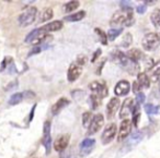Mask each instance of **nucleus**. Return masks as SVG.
<instances>
[{
  "instance_id": "28",
  "label": "nucleus",
  "mask_w": 160,
  "mask_h": 158,
  "mask_svg": "<svg viewBox=\"0 0 160 158\" xmlns=\"http://www.w3.org/2000/svg\"><path fill=\"white\" fill-rule=\"evenodd\" d=\"M22 99H23V94H22V93H16V94H13L11 97H10L9 105L16 106V105H18V104H20L21 101H22Z\"/></svg>"
},
{
  "instance_id": "16",
  "label": "nucleus",
  "mask_w": 160,
  "mask_h": 158,
  "mask_svg": "<svg viewBox=\"0 0 160 158\" xmlns=\"http://www.w3.org/2000/svg\"><path fill=\"white\" fill-rule=\"evenodd\" d=\"M62 29V21H54V22H49L47 23L46 25H44L43 27H41V31H42L43 34L45 33H51V32H56L59 31V30Z\"/></svg>"
},
{
  "instance_id": "9",
  "label": "nucleus",
  "mask_w": 160,
  "mask_h": 158,
  "mask_svg": "<svg viewBox=\"0 0 160 158\" xmlns=\"http://www.w3.org/2000/svg\"><path fill=\"white\" fill-rule=\"evenodd\" d=\"M142 138H144V132L142 131L134 132V133L131 134L129 137L126 140V142H125V144H124V147L126 148V151H131L134 146H136L138 143L142 142ZM124 147H123V148H124Z\"/></svg>"
},
{
  "instance_id": "6",
  "label": "nucleus",
  "mask_w": 160,
  "mask_h": 158,
  "mask_svg": "<svg viewBox=\"0 0 160 158\" xmlns=\"http://www.w3.org/2000/svg\"><path fill=\"white\" fill-rule=\"evenodd\" d=\"M104 124V118L101 114H98L92 118V121L90 123L89 128H88L87 134L88 135H92V134H96L97 132H99L101 130V128Z\"/></svg>"
},
{
  "instance_id": "10",
  "label": "nucleus",
  "mask_w": 160,
  "mask_h": 158,
  "mask_svg": "<svg viewBox=\"0 0 160 158\" xmlns=\"http://www.w3.org/2000/svg\"><path fill=\"white\" fill-rule=\"evenodd\" d=\"M69 141H70V135L69 134H62L54 142L53 144L54 149L56 151H58V153H62V151H64L67 148V146L69 144Z\"/></svg>"
},
{
  "instance_id": "12",
  "label": "nucleus",
  "mask_w": 160,
  "mask_h": 158,
  "mask_svg": "<svg viewBox=\"0 0 160 158\" xmlns=\"http://www.w3.org/2000/svg\"><path fill=\"white\" fill-rule=\"evenodd\" d=\"M94 145H96V140L93 138H85V140L81 142L80 144V153L79 155L81 157H85V156L89 155L91 153V151L93 149Z\"/></svg>"
},
{
  "instance_id": "37",
  "label": "nucleus",
  "mask_w": 160,
  "mask_h": 158,
  "mask_svg": "<svg viewBox=\"0 0 160 158\" xmlns=\"http://www.w3.org/2000/svg\"><path fill=\"white\" fill-rule=\"evenodd\" d=\"M42 51V47L40 46H36V47H33V48L30 50V53H28V57H31L33 55H36V53H40Z\"/></svg>"
},
{
  "instance_id": "14",
  "label": "nucleus",
  "mask_w": 160,
  "mask_h": 158,
  "mask_svg": "<svg viewBox=\"0 0 160 158\" xmlns=\"http://www.w3.org/2000/svg\"><path fill=\"white\" fill-rule=\"evenodd\" d=\"M82 73V67L78 66L77 63L75 64H71L68 69V72H67V80L68 82H75L76 80H78L80 77Z\"/></svg>"
},
{
  "instance_id": "2",
  "label": "nucleus",
  "mask_w": 160,
  "mask_h": 158,
  "mask_svg": "<svg viewBox=\"0 0 160 158\" xmlns=\"http://www.w3.org/2000/svg\"><path fill=\"white\" fill-rule=\"evenodd\" d=\"M134 24V14L132 12H116L110 21L111 26H131Z\"/></svg>"
},
{
  "instance_id": "36",
  "label": "nucleus",
  "mask_w": 160,
  "mask_h": 158,
  "mask_svg": "<svg viewBox=\"0 0 160 158\" xmlns=\"http://www.w3.org/2000/svg\"><path fill=\"white\" fill-rule=\"evenodd\" d=\"M145 99H146V96L142 92H139L138 94H136V100H137V104H144Z\"/></svg>"
},
{
  "instance_id": "21",
  "label": "nucleus",
  "mask_w": 160,
  "mask_h": 158,
  "mask_svg": "<svg viewBox=\"0 0 160 158\" xmlns=\"http://www.w3.org/2000/svg\"><path fill=\"white\" fill-rule=\"evenodd\" d=\"M86 16V12L83 10L79 12H76V13H70L69 16H65V21H68V22H78V21L82 20Z\"/></svg>"
},
{
  "instance_id": "22",
  "label": "nucleus",
  "mask_w": 160,
  "mask_h": 158,
  "mask_svg": "<svg viewBox=\"0 0 160 158\" xmlns=\"http://www.w3.org/2000/svg\"><path fill=\"white\" fill-rule=\"evenodd\" d=\"M42 34L43 33H42V31H41V27H40V29L33 30V31H31L27 36H25L24 42L25 43H33L34 40H35L40 35H42Z\"/></svg>"
},
{
  "instance_id": "46",
  "label": "nucleus",
  "mask_w": 160,
  "mask_h": 158,
  "mask_svg": "<svg viewBox=\"0 0 160 158\" xmlns=\"http://www.w3.org/2000/svg\"><path fill=\"white\" fill-rule=\"evenodd\" d=\"M159 86H160V83H159Z\"/></svg>"
},
{
  "instance_id": "41",
  "label": "nucleus",
  "mask_w": 160,
  "mask_h": 158,
  "mask_svg": "<svg viewBox=\"0 0 160 158\" xmlns=\"http://www.w3.org/2000/svg\"><path fill=\"white\" fill-rule=\"evenodd\" d=\"M101 53H102V50H101L100 48H99V49H97V50H96V53H94L93 55H92V58H91V62H94V61H96V60L98 59L99 57H100Z\"/></svg>"
},
{
  "instance_id": "39",
  "label": "nucleus",
  "mask_w": 160,
  "mask_h": 158,
  "mask_svg": "<svg viewBox=\"0 0 160 158\" xmlns=\"http://www.w3.org/2000/svg\"><path fill=\"white\" fill-rule=\"evenodd\" d=\"M136 11H137V13H139V14H144L145 12L147 11V6L146 5H139L137 8H136Z\"/></svg>"
},
{
  "instance_id": "5",
  "label": "nucleus",
  "mask_w": 160,
  "mask_h": 158,
  "mask_svg": "<svg viewBox=\"0 0 160 158\" xmlns=\"http://www.w3.org/2000/svg\"><path fill=\"white\" fill-rule=\"evenodd\" d=\"M116 132H118V128H116L115 123H110L109 125H107L102 135H101V142H102V144L104 145L110 144L115 138Z\"/></svg>"
},
{
  "instance_id": "40",
  "label": "nucleus",
  "mask_w": 160,
  "mask_h": 158,
  "mask_svg": "<svg viewBox=\"0 0 160 158\" xmlns=\"http://www.w3.org/2000/svg\"><path fill=\"white\" fill-rule=\"evenodd\" d=\"M139 118H140V114H134V116H133V121H132V124H133L135 128H137Z\"/></svg>"
},
{
  "instance_id": "19",
  "label": "nucleus",
  "mask_w": 160,
  "mask_h": 158,
  "mask_svg": "<svg viewBox=\"0 0 160 158\" xmlns=\"http://www.w3.org/2000/svg\"><path fill=\"white\" fill-rule=\"evenodd\" d=\"M148 72H149L148 77H149V79H150V81L157 82L158 80H159V77H160V60L152 64V67L149 69Z\"/></svg>"
},
{
  "instance_id": "35",
  "label": "nucleus",
  "mask_w": 160,
  "mask_h": 158,
  "mask_svg": "<svg viewBox=\"0 0 160 158\" xmlns=\"http://www.w3.org/2000/svg\"><path fill=\"white\" fill-rule=\"evenodd\" d=\"M51 121H45L44 128H43V135H49L51 134Z\"/></svg>"
},
{
  "instance_id": "44",
  "label": "nucleus",
  "mask_w": 160,
  "mask_h": 158,
  "mask_svg": "<svg viewBox=\"0 0 160 158\" xmlns=\"http://www.w3.org/2000/svg\"><path fill=\"white\" fill-rule=\"evenodd\" d=\"M35 108H36V105H33V107H32V110H31V114H30V121H32V119H33L34 117V111H35Z\"/></svg>"
},
{
  "instance_id": "33",
  "label": "nucleus",
  "mask_w": 160,
  "mask_h": 158,
  "mask_svg": "<svg viewBox=\"0 0 160 158\" xmlns=\"http://www.w3.org/2000/svg\"><path fill=\"white\" fill-rule=\"evenodd\" d=\"M89 99H90L89 103H90V105H91L92 110H96L97 108H98V106H99V98H98V96H97L96 94H92L91 96H90Z\"/></svg>"
},
{
  "instance_id": "29",
  "label": "nucleus",
  "mask_w": 160,
  "mask_h": 158,
  "mask_svg": "<svg viewBox=\"0 0 160 158\" xmlns=\"http://www.w3.org/2000/svg\"><path fill=\"white\" fill-rule=\"evenodd\" d=\"M132 43H133V35H132L131 33H126L124 35V37H123V40H122V43H121V46H122L123 48H129Z\"/></svg>"
},
{
  "instance_id": "38",
  "label": "nucleus",
  "mask_w": 160,
  "mask_h": 158,
  "mask_svg": "<svg viewBox=\"0 0 160 158\" xmlns=\"http://www.w3.org/2000/svg\"><path fill=\"white\" fill-rule=\"evenodd\" d=\"M77 62H78V66H80V67H82L83 64L87 62V58L85 57V56H78V58H77Z\"/></svg>"
},
{
  "instance_id": "7",
  "label": "nucleus",
  "mask_w": 160,
  "mask_h": 158,
  "mask_svg": "<svg viewBox=\"0 0 160 158\" xmlns=\"http://www.w3.org/2000/svg\"><path fill=\"white\" fill-rule=\"evenodd\" d=\"M132 128H133V124H132L131 120L124 119V120L122 121V123H121V125H120V130H118V142H123V141L128 137V135L132 132Z\"/></svg>"
},
{
  "instance_id": "27",
  "label": "nucleus",
  "mask_w": 160,
  "mask_h": 158,
  "mask_svg": "<svg viewBox=\"0 0 160 158\" xmlns=\"http://www.w3.org/2000/svg\"><path fill=\"white\" fill-rule=\"evenodd\" d=\"M80 2L77 1V0H73V1H69L65 5V12L66 13H70V12L75 11L78 7H79Z\"/></svg>"
},
{
  "instance_id": "25",
  "label": "nucleus",
  "mask_w": 160,
  "mask_h": 158,
  "mask_svg": "<svg viewBox=\"0 0 160 158\" xmlns=\"http://www.w3.org/2000/svg\"><path fill=\"white\" fill-rule=\"evenodd\" d=\"M145 111H146L147 114L149 116H153V114H157L159 112V109H160V106H156L153 104H146L144 107Z\"/></svg>"
},
{
  "instance_id": "17",
  "label": "nucleus",
  "mask_w": 160,
  "mask_h": 158,
  "mask_svg": "<svg viewBox=\"0 0 160 158\" xmlns=\"http://www.w3.org/2000/svg\"><path fill=\"white\" fill-rule=\"evenodd\" d=\"M68 105H69L68 99L65 98V97H62V98H59L53 106H52V114H53L54 116H56V114H59V112L62 111L64 108H66Z\"/></svg>"
},
{
  "instance_id": "32",
  "label": "nucleus",
  "mask_w": 160,
  "mask_h": 158,
  "mask_svg": "<svg viewBox=\"0 0 160 158\" xmlns=\"http://www.w3.org/2000/svg\"><path fill=\"white\" fill-rule=\"evenodd\" d=\"M94 32H96L97 34H98V36L100 37V42L102 45H108V36H107V33L105 32H103L101 29H94Z\"/></svg>"
},
{
  "instance_id": "45",
  "label": "nucleus",
  "mask_w": 160,
  "mask_h": 158,
  "mask_svg": "<svg viewBox=\"0 0 160 158\" xmlns=\"http://www.w3.org/2000/svg\"><path fill=\"white\" fill-rule=\"evenodd\" d=\"M156 1H145V3H155Z\"/></svg>"
},
{
  "instance_id": "23",
  "label": "nucleus",
  "mask_w": 160,
  "mask_h": 158,
  "mask_svg": "<svg viewBox=\"0 0 160 158\" xmlns=\"http://www.w3.org/2000/svg\"><path fill=\"white\" fill-rule=\"evenodd\" d=\"M150 20L152 22L153 26L157 30H160V9H156L151 12Z\"/></svg>"
},
{
  "instance_id": "43",
  "label": "nucleus",
  "mask_w": 160,
  "mask_h": 158,
  "mask_svg": "<svg viewBox=\"0 0 160 158\" xmlns=\"http://www.w3.org/2000/svg\"><path fill=\"white\" fill-rule=\"evenodd\" d=\"M59 158H70V154H69V151H62L60 153V156Z\"/></svg>"
},
{
  "instance_id": "8",
  "label": "nucleus",
  "mask_w": 160,
  "mask_h": 158,
  "mask_svg": "<svg viewBox=\"0 0 160 158\" xmlns=\"http://www.w3.org/2000/svg\"><path fill=\"white\" fill-rule=\"evenodd\" d=\"M89 88L92 91L93 93L98 94V96L100 98H104L108 96L109 92H108V87L107 84L104 82H98V81H93L89 84Z\"/></svg>"
},
{
  "instance_id": "4",
  "label": "nucleus",
  "mask_w": 160,
  "mask_h": 158,
  "mask_svg": "<svg viewBox=\"0 0 160 158\" xmlns=\"http://www.w3.org/2000/svg\"><path fill=\"white\" fill-rule=\"evenodd\" d=\"M160 43V36L157 33H148L142 40V47L147 51L155 50Z\"/></svg>"
},
{
  "instance_id": "34",
  "label": "nucleus",
  "mask_w": 160,
  "mask_h": 158,
  "mask_svg": "<svg viewBox=\"0 0 160 158\" xmlns=\"http://www.w3.org/2000/svg\"><path fill=\"white\" fill-rule=\"evenodd\" d=\"M120 5H121V8H122L124 12H132L133 11V7H132L131 1H121Z\"/></svg>"
},
{
  "instance_id": "11",
  "label": "nucleus",
  "mask_w": 160,
  "mask_h": 158,
  "mask_svg": "<svg viewBox=\"0 0 160 158\" xmlns=\"http://www.w3.org/2000/svg\"><path fill=\"white\" fill-rule=\"evenodd\" d=\"M131 91V84L126 80H121L114 87V94L118 97L126 96Z\"/></svg>"
},
{
  "instance_id": "3",
  "label": "nucleus",
  "mask_w": 160,
  "mask_h": 158,
  "mask_svg": "<svg viewBox=\"0 0 160 158\" xmlns=\"http://www.w3.org/2000/svg\"><path fill=\"white\" fill-rule=\"evenodd\" d=\"M36 13H38V9H36L35 7L27 8V9L19 16V19H18L19 24L23 27L33 24L36 19Z\"/></svg>"
},
{
  "instance_id": "15",
  "label": "nucleus",
  "mask_w": 160,
  "mask_h": 158,
  "mask_svg": "<svg viewBox=\"0 0 160 158\" xmlns=\"http://www.w3.org/2000/svg\"><path fill=\"white\" fill-rule=\"evenodd\" d=\"M133 106H134V99L133 98H126L123 103L122 107L120 109V116L121 119H124V118H127L128 114H132V110H133Z\"/></svg>"
},
{
  "instance_id": "13",
  "label": "nucleus",
  "mask_w": 160,
  "mask_h": 158,
  "mask_svg": "<svg viewBox=\"0 0 160 158\" xmlns=\"http://www.w3.org/2000/svg\"><path fill=\"white\" fill-rule=\"evenodd\" d=\"M118 107H120V99L118 97H113L109 100L107 105V119H112L114 116H115L116 111L118 110Z\"/></svg>"
},
{
  "instance_id": "42",
  "label": "nucleus",
  "mask_w": 160,
  "mask_h": 158,
  "mask_svg": "<svg viewBox=\"0 0 160 158\" xmlns=\"http://www.w3.org/2000/svg\"><path fill=\"white\" fill-rule=\"evenodd\" d=\"M140 90H142V88L139 87V85H138L137 82H134V84H133V92L135 93V94H138V93L140 92Z\"/></svg>"
},
{
  "instance_id": "30",
  "label": "nucleus",
  "mask_w": 160,
  "mask_h": 158,
  "mask_svg": "<svg viewBox=\"0 0 160 158\" xmlns=\"http://www.w3.org/2000/svg\"><path fill=\"white\" fill-rule=\"evenodd\" d=\"M43 145H44L45 149H46V154L48 155L52 151V146H53V142H52V136L49 135H45L44 140H43Z\"/></svg>"
},
{
  "instance_id": "1",
  "label": "nucleus",
  "mask_w": 160,
  "mask_h": 158,
  "mask_svg": "<svg viewBox=\"0 0 160 158\" xmlns=\"http://www.w3.org/2000/svg\"><path fill=\"white\" fill-rule=\"evenodd\" d=\"M112 60L114 62H116L118 64H120L124 70H126L131 75H134L135 73H137L138 71V64L136 62L132 61L131 59L126 57V55L122 53L120 50H115L111 53Z\"/></svg>"
},
{
  "instance_id": "20",
  "label": "nucleus",
  "mask_w": 160,
  "mask_h": 158,
  "mask_svg": "<svg viewBox=\"0 0 160 158\" xmlns=\"http://www.w3.org/2000/svg\"><path fill=\"white\" fill-rule=\"evenodd\" d=\"M137 83L140 88H149L150 87V79H149L148 74L145 72H140L137 75Z\"/></svg>"
},
{
  "instance_id": "24",
  "label": "nucleus",
  "mask_w": 160,
  "mask_h": 158,
  "mask_svg": "<svg viewBox=\"0 0 160 158\" xmlns=\"http://www.w3.org/2000/svg\"><path fill=\"white\" fill-rule=\"evenodd\" d=\"M53 16H54L53 9H52V8H46V9L43 10L42 13H41V16H40V22L41 23L47 22V21H49L52 18H53Z\"/></svg>"
},
{
  "instance_id": "18",
  "label": "nucleus",
  "mask_w": 160,
  "mask_h": 158,
  "mask_svg": "<svg viewBox=\"0 0 160 158\" xmlns=\"http://www.w3.org/2000/svg\"><path fill=\"white\" fill-rule=\"evenodd\" d=\"M126 57L128 58V59H131L132 61H134V62H136V63H137L139 60L144 59L145 55L142 53V50H139V49L132 48V49H129V50L126 53Z\"/></svg>"
},
{
  "instance_id": "31",
  "label": "nucleus",
  "mask_w": 160,
  "mask_h": 158,
  "mask_svg": "<svg viewBox=\"0 0 160 158\" xmlns=\"http://www.w3.org/2000/svg\"><path fill=\"white\" fill-rule=\"evenodd\" d=\"M92 118H93V116H92V114L90 111H87L85 112V114H82V125L85 128H89L90 123H91L92 121Z\"/></svg>"
},
{
  "instance_id": "26",
  "label": "nucleus",
  "mask_w": 160,
  "mask_h": 158,
  "mask_svg": "<svg viewBox=\"0 0 160 158\" xmlns=\"http://www.w3.org/2000/svg\"><path fill=\"white\" fill-rule=\"evenodd\" d=\"M122 32H123L122 27H118V29H111L107 34L108 40H115V38H118V36L122 34Z\"/></svg>"
}]
</instances>
